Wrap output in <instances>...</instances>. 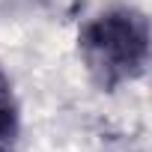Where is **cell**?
Wrapping results in <instances>:
<instances>
[{"label": "cell", "mask_w": 152, "mask_h": 152, "mask_svg": "<svg viewBox=\"0 0 152 152\" xmlns=\"http://www.w3.org/2000/svg\"><path fill=\"white\" fill-rule=\"evenodd\" d=\"M18 134V107L6 75L0 72V152H9Z\"/></svg>", "instance_id": "obj_2"}, {"label": "cell", "mask_w": 152, "mask_h": 152, "mask_svg": "<svg viewBox=\"0 0 152 152\" xmlns=\"http://www.w3.org/2000/svg\"><path fill=\"white\" fill-rule=\"evenodd\" d=\"M81 54L90 75L104 87H116L143 72L149 60V27L134 9L99 15L81 36Z\"/></svg>", "instance_id": "obj_1"}]
</instances>
